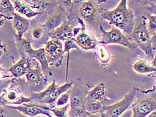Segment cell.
Returning a JSON list of instances; mask_svg holds the SVG:
<instances>
[{
	"instance_id": "obj_16",
	"label": "cell",
	"mask_w": 156,
	"mask_h": 117,
	"mask_svg": "<svg viewBox=\"0 0 156 117\" xmlns=\"http://www.w3.org/2000/svg\"><path fill=\"white\" fill-rule=\"evenodd\" d=\"M31 59L27 57H21L16 64H14L8 70L14 79H20L26 75L31 68Z\"/></svg>"
},
{
	"instance_id": "obj_30",
	"label": "cell",
	"mask_w": 156,
	"mask_h": 117,
	"mask_svg": "<svg viewBox=\"0 0 156 117\" xmlns=\"http://www.w3.org/2000/svg\"><path fill=\"white\" fill-rule=\"evenodd\" d=\"M44 29L42 28V27L40 26H37V27H35L34 28H33V30H31V36L35 40H39V39H40L42 35L44 34Z\"/></svg>"
},
{
	"instance_id": "obj_38",
	"label": "cell",
	"mask_w": 156,
	"mask_h": 117,
	"mask_svg": "<svg viewBox=\"0 0 156 117\" xmlns=\"http://www.w3.org/2000/svg\"><path fill=\"white\" fill-rule=\"evenodd\" d=\"M154 81H155V85H154V87L156 89V76L154 77Z\"/></svg>"
},
{
	"instance_id": "obj_4",
	"label": "cell",
	"mask_w": 156,
	"mask_h": 117,
	"mask_svg": "<svg viewBox=\"0 0 156 117\" xmlns=\"http://www.w3.org/2000/svg\"><path fill=\"white\" fill-rule=\"evenodd\" d=\"M99 1H83L81 2L79 8L80 18L85 24L89 26L94 33L101 37V29L103 27L101 20V11Z\"/></svg>"
},
{
	"instance_id": "obj_29",
	"label": "cell",
	"mask_w": 156,
	"mask_h": 117,
	"mask_svg": "<svg viewBox=\"0 0 156 117\" xmlns=\"http://www.w3.org/2000/svg\"><path fill=\"white\" fill-rule=\"evenodd\" d=\"M141 3H144L146 6L145 9L150 13V15L156 16V1H144L140 2Z\"/></svg>"
},
{
	"instance_id": "obj_37",
	"label": "cell",
	"mask_w": 156,
	"mask_h": 117,
	"mask_svg": "<svg viewBox=\"0 0 156 117\" xmlns=\"http://www.w3.org/2000/svg\"><path fill=\"white\" fill-rule=\"evenodd\" d=\"M5 20L2 19V17H0V28H1L2 27V26L3 24H4V22H5Z\"/></svg>"
},
{
	"instance_id": "obj_42",
	"label": "cell",
	"mask_w": 156,
	"mask_h": 117,
	"mask_svg": "<svg viewBox=\"0 0 156 117\" xmlns=\"http://www.w3.org/2000/svg\"><path fill=\"white\" fill-rule=\"evenodd\" d=\"M155 68H156V67H155Z\"/></svg>"
},
{
	"instance_id": "obj_33",
	"label": "cell",
	"mask_w": 156,
	"mask_h": 117,
	"mask_svg": "<svg viewBox=\"0 0 156 117\" xmlns=\"http://www.w3.org/2000/svg\"><path fill=\"white\" fill-rule=\"evenodd\" d=\"M7 51V48L5 45L3 44V42L2 41L0 40V58L5 54Z\"/></svg>"
},
{
	"instance_id": "obj_36",
	"label": "cell",
	"mask_w": 156,
	"mask_h": 117,
	"mask_svg": "<svg viewBox=\"0 0 156 117\" xmlns=\"http://www.w3.org/2000/svg\"><path fill=\"white\" fill-rule=\"evenodd\" d=\"M88 117H101L100 114H90Z\"/></svg>"
},
{
	"instance_id": "obj_40",
	"label": "cell",
	"mask_w": 156,
	"mask_h": 117,
	"mask_svg": "<svg viewBox=\"0 0 156 117\" xmlns=\"http://www.w3.org/2000/svg\"><path fill=\"white\" fill-rule=\"evenodd\" d=\"M48 117H55V116H54L51 114H50V115H49L48 116Z\"/></svg>"
},
{
	"instance_id": "obj_1",
	"label": "cell",
	"mask_w": 156,
	"mask_h": 117,
	"mask_svg": "<svg viewBox=\"0 0 156 117\" xmlns=\"http://www.w3.org/2000/svg\"><path fill=\"white\" fill-rule=\"evenodd\" d=\"M101 18L107 21L124 34L130 37L135 24V16L133 10L127 5V1L122 0L115 8L101 11Z\"/></svg>"
},
{
	"instance_id": "obj_10",
	"label": "cell",
	"mask_w": 156,
	"mask_h": 117,
	"mask_svg": "<svg viewBox=\"0 0 156 117\" xmlns=\"http://www.w3.org/2000/svg\"><path fill=\"white\" fill-rule=\"evenodd\" d=\"M77 21L81 25V29L79 34L74 38L76 44L80 49L83 50H95L98 41L86 31V24L80 17H77Z\"/></svg>"
},
{
	"instance_id": "obj_39",
	"label": "cell",
	"mask_w": 156,
	"mask_h": 117,
	"mask_svg": "<svg viewBox=\"0 0 156 117\" xmlns=\"http://www.w3.org/2000/svg\"><path fill=\"white\" fill-rule=\"evenodd\" d=\"M0 117H3V114H2V111L1 109H0Z\"/></svg>"
},
{
	"instance_id": "obj_25",
	"label": "cell",
	"mask_w": 156,
	"mask_h": 117,
	"mask_svg": "<svg viewBox=\"0 0 156 117\" xmlns=\"http://www.w3.org/2000/svg\"><path fill=\"white\" fill-rule=\"evenodd\" d=\"M69 104L62 107H51L49 111L55 117H68V111L69 109Z\"/></svg>"
},
{
	"instance_id": "obj_17",
	"label": "cell",
	"mask_w": 156,
	"mask_h": 117,
	"mask_svg": "<svg viewBox=\"0 0 156 117\" xmlns=\"http://www.w3.org/2000/svg\"><path fill=\"white\" fill-rule=\"evenodd\" d=\"M12 26L16 31V36L23 38L24 34L30 29L31 21L16 12L12 20Z\"/></svg>"
},
{
	"instance_id": "obj_28",
	"label": "cell",
	"mask_w": 156,
	"mask_h": 117,
	"mask_svg": "<svg viewBox=\"0 0 156 117\" xmlns=\"http://www.w3.org/2000/svg\"><path fill=\"white\" fill-rule=\"evenodd\" d=\"M147 30L151 35L156 31V16L149 15V16L147 17Z\"/></svg>"
},
{
	"instance_id": "obj_19",
	"label": "cell",
	"mask_w": 156,
	"mask_h": 117,
	"mask_svg": "<svg viewBox=\"0 0 156 117\" xmlns=\"http://www.w3.org/2000/svg\"><path fill=\"white\" fill-rule=\"evenodd\" d=\"M14 9L16 13L22 16L26 17L27 19H31L33 17L40 16L44 12L35 11L25 2V0L22 1H12Z\"/></svg>"
},
{
	"instance_id": "obj_27",
	"label": "cell",
	"mask_w": 156,
	"mask_h": 117,
	"mask_svg": "<svg viewBox=\"0 0 156 117\" xmlns=\"http://www.w3.org/2000/svg\"><path fill=\"white\" fill-rule=\"evenodd\" d=\"M70 100V90L63 93L62 95L59 96V97L57 99L55 102L56 107H62L67 104H69Z\"/></svg>"
},
{
	"instance_id": "obj_35",
	"label": "cell",
	"mask_w": 156,
	"mask_h": 117,
	"mask_svg": "<svg viewBox=\"0 0 156 117\" xmlns=\"http://www.w3.org/2000/svg\"><path fill=\"white\" fill-rule=\"evenodd\" d=\"M146 117H156V111L152 112L151 113H150V115H147Z\"/></svg>"
},
{
	"instance_id": "obj_9",
	"label": "cell",
	"mask_w": 156,
	"mask_h": 117,
	"mask_svg": "<svg viewBox=\"0 0 156 117\" xmlns=\"http://www.w3.org/2000/svg\"><path fill=\"white\" fill-rule=\"evenodd\" d=\"M26 85L34 93H39L45 89L48 84V78L42 72L40 64H37L35 68H31L26 74Z\"/></svg>"
},
{
	"instance_id": "obj_8",
	"label": "cell",
	"mask_w": 156,
	"mask_h": 117,
	"mask_svg": "<svg viewBox=\"0 0 156 117\" xmlns=\"http://www.w3.org/2000/svg\"><path fill=\"white\" fill-rule=\"evenodd\" d=\"M44 49L49 66L59 68L62 65L63 55H64L62 42L54 39H50L45 44Z\"/></svg>"
},
{
	"instance_id": "obj_32",
	"label": "cell",
	"mask_w": 156,
	"mask_h": 117,
	"mask_svg": "<svg viewBox=\"0 0 156 117\" xmlns=\"http://www.w3.org/2000/svg\"><path fill=\"white\" fill-rule=\"evenodd\" d=\"M151 43L152 48L154 51L156 50V31L151 35Z\"/></svg>"
},
{
	"instance_id": "obj_24",
	"label": "cell",
	"mask_w": 156,
	"mask_h": 117,
	"mask_svg": "<svg viewBox=\"0 0 156 117\" xmlns=\"http://www.w3.org/2000/svg\"><path fill=\"white\" fill-rule=\"evenodd\" d=\"M72 49H77V50H80V48L78 46L76 42H75L74 38L70 39V40H67L64 42V44H63V52L67 53V67H66V80H67L68 79V67H69V56H70V51Z\"/></svg>"
},
{
	"instance_id": "obj_7",
	"label": "cell",
	"mask_w": 156,
	"mask_h": 117,
	"mask_svg": "<svg viewBox=\"0 0 156 117\" xmlns=\"http://www.w3.org/2000/svg\"><path fill=\"white\" fill-rule=\"evenodd\" d=\"M89 86L80 79H76L70 89V108H85Z\"/></svg>"
},
{
	"instance_id": "obj_12",
	"label": "cell",
	"mask_w": 156,
	"mask_h": 117,
	"mask_svg": "<svg viewBox=\"0 0 156 117\" xmlns=\"http://www.w3.org/2000/svg\"><path fill=\"white\" fill-rule=\"evenodd\" d=\"M81 29V27L74 26L66 20L59 27L48 34V35L50 39H54L64 42L75 38L79 34Z\"/></svg>"
},
{
	"instance_id": "obj_14",
	"label": "cell",
	"mask_w": 156,
	"mask_h": 117,
	"mask_svg": "<svg viewBox=\"0 0 156 117\" xmlns=\"http://www.w3.org/2000/svg\"><path fill=\"white\" fill-rule=\"evenodd\" d=\"M5 93L0 97V104L3 106L20 105L26 103H31V98L27 97H25L21 92L17 89H9L3 90Z\"/></svg>"
},
{
	"instance_id": "obj_26",
	"label": "cell",
	"mask_w": 156,
	"mask_h": 117,
	"mask_svg": "<svg viewBox=\"0 0 156 117\" xmlns=\"http://www.w3.org/2000/svg\"><path fill=\"white\" fill-rule=\"evenodd\" d=\"M88 113L83 108H70L68 111V117H88Z\"/></svg>"
},
{
	"instance_id": "obj_18",
	"label": "cell",
	"mask_w": 156,
	"mask_h": 117,
	"mask_svg": "<svg viewBox=\"0 0 156 117\" xmlns=\"http://www.w3.org/2000/svg\"><path fill=\"white\" fill-rule=\"evenodd\" d=\"M86 101L100 102L105 105L107 98H106V88L104 82H100L90 90L87 94Z\"/></svg>"
},
{
	"instance_id": "obj_34",
	"label": "cell",
	"mask_w": 156,
	"mask_h": 117,
	"mask_svg": "<svg viewBox=\"0 0 156 117\" xmlns=\"http://www.w3.org/2000/svg\"><path fill=\"white\" fill-rule=\"evenodd\" d=\"M151 65L154 67H155V68L156 67V53L155 54V56H154L153 60H151Z\"/></svg>"
},
{
	"instance_id": "obj_11",
	"label": "cell",
	"mask_w": 156,
	"mask_h": 117,
	"mask_svg": "<svg viewBox=\"0 0 156 117\" xmlns=\"http://www.w3.org/2000/svg\"><path fill=\"white\" fill-rule=\"evenodd\" d=\"M5 107L16 110L28 117H35L38 115H45L48 116L51 114L49 108L51 106L37 104L34 103H26L20 105L6 106Z\"/></svg>"
},
{
	"instance_id": "obj_6",
	"label": "cell",
	"mask_w": 156,
	"mask_h": 117,
	"mask_svg": "<svg viewBox=\"0 0 156 117\" xmlns=\"http://www.w3.org/2000/svg\"><path fill=\"white\" fill-rule=\"evenodd\" d=\"M139 88L133 87L122 100L111 105L105 106L100 113L101 117H120L132 105Z\"/></svg>"
},
{
	"instance_id": "obj_5",
	"label": "cell",
	"mask_w": 156,
	"mask_h": 117,
	"mask_svg": "<svg viewBox=\"0 0 156 117\" xmlns=\"http://www.w3.org/2000/svg\"><path fill=\"white\" fill-rule=\"evenodd\" d=\"M98 44L104 46L115 44L126 47L129 50L136 49L137 46L128 35L124 34L122 31L114 26H112L111 29L106 31L104 28L101 29V37Z\"/></svg>"
},
{
	"instance_id": "obj_23",
	"label": "cell",
	"mask_w": 156,
	"mask_h": 117,
	"mask_svg": "<svg viewBox=\"0 0 156 117\" xmlns=\"http://www.w3.org/2000/svg\"><path fill=\"white\" fill-rule=\"evenodd\" d=\"M28 5L35 11L44 12L49 5H54L56 2H48L44 0H25Z\"/></svg>"
},
{
	"instance_id": "obj_21",
	"label": "cell",
	"mask_w": 156,
	"mask_h": 117,
	"mask_svg": "<svg viewBox=\"0 0 156 117\" xmlns=\"http://www.w3.org/2000/svg\"><path fill=\"white\" fill-rule=\"evenodd\" d=\"M133 70L136 73L140 74H147L156 72V68L142 59L138 60L133 64Z\"/></svg>"
},
{
	"instance_id": "obj_22",
	"label": "cell",
	"mask_w": 156,
	"mask_h": 117,
	"mask_svg": "<svg viewBox=\"0 0 156 117\" xmlns=\"http://www.w3.org/2000/svg\"><path fill=\"white\" fill-rule=\"evenodd\" d=\"M95 51H96L98 58L100 63L103 65L108 64L111 60V54L107 48L105 47V46L98 44Z\"/></svg>"
},
{
	"instance_id": "obj_13",
	"label": "cell",
	"mask_w": 156,
	"mask_h": 117,
	"mask_svg": "<svg viewBox=\"0 0 156 117\" xmlns=\"http://www.w3.org/2000/svg\"><path fill=\"white\" fill-rule=\"evenodd\" d=\"M66 20H67V13L58 4V6L53 11L51 15L49 16L47 20L42 24L41 26L44 31L49 34L59 27Z\"/></svg>"
},
{
	"instance_id": "obj_41",
	"label": "cell",
	"mask_w": 156,
	"mask_h": 117,
	"mask_svg": "<svg viewBox=\"0 0 156 117\" xmlns=\"http://www.w3.org/2000/svg\"><path fill=\"white\" fill-rule=\"evenodd\" d=\"M38 117H48V116H45V115H44V116H38Z\"/></svg>"
},
{
	"instance_id": "obj_15",
	"label": "cell",
	"mask_w": 156,
	"mask_h": 117,
	"mask_svg": "<svg viewBox=\"0 0 156 117\" xmlns=\"http://www.w3.org/2000/svg\"><path fill=\"white\" fill-rule=\"evenodd\" d=\"M26 56L30 59H34L37 60L38 63L40 64L42 72H43L45 76H51V72L50 68H49V65L47 56H46L44 48L36 49L31 48L27 52Z\"/></svg>"
},
{
	"instance_id": "obj_3",
	"label": "cell",
	"mask_w": 156,
	"mask_h": 117,
	"mask_svg": "<svg viewBox=\"0 0 156 117\" xmlns=\"http://www.w3.org/2000/svg\"><path fill=\"white\" fill-rule=\"evenodd\" d=\"M132 115L131 117H146L156 111V89H138L136 98L130 107Z\"/></svg>"
},
{
	"instance_id": "obj_2",
	"label": "cell",
	"mask_w": 156,
	"mask_h": 117,
	"mask_svg": "<svg viewBox=\"0 0 156 117\" xmlns=\"http://www.w3.org/2000/svg\"><path fill=\"white\" fill-rule=\"evenodd\" d=\"M147 17L145 16L136 17L130 38L137 47L141 48L147 58L152 60L155 56V51L151 46V34L147 30Z\"/></svg>"
},
{
	"instance_id": "obj_31",
	"label": "cell",
	"mask_w": 156,
	"mask_h": 117,
	"mask_svg": "<svg viewBox=\"0 0 156 117\" xmlns=\"http://www.w3.org/2000/svg\"><path fill=\"white\" fill-rule=\"evenodd\" d=\"M12 81L13 80H0V97H1L3 90L6 89L7 87H8Z\"/></svg>"
},
{
	"instance_id": "obj_20",
	"label": "cell",
	"mask_w": 156,
	"mask_h": 117,
	"mask_svg": "<svg viewBox=\"0 0 156 117\" xmlns=\"http://www.w3.org/2000/svg\"><path fill=\"white\" fill-rule=\"evenodd\" d=\"M15 13L12 1L0 0V17L5 20H12Z\"/></svg>"
}]
</instances>
